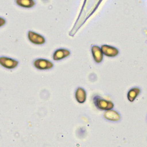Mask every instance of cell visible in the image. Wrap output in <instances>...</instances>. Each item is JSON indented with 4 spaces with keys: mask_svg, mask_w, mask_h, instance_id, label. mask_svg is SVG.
<instances>
[{
    "mask_svg": "<svg viewBox=\"0 0 147 147\" xmlns=\"http://www.w3.org/2000/svg\"><path fill=\"white\" fill-rule=\"evenodd\" d=\"M93 101L95 106L101 111H107L113 109L114 107V104L112 101L105 100L100 96H94Z\"/></svg>",
    "mask_w": 147,
    "mask_h": 147,
    "instance_id": "6da1fadb",
    "label": "cell"
},
{
    "mask_svg": "<svg viewBox=\"0 0 147 147\" xmlns=\"http://www.w3.org/2000/svg\"><path fill=\"white\" fill-rule=\"evenodd\" d=\"M34 65L36 68L40 70H46L51 69L54 65L51 61L44 59H38L34 61Z\"/></svg>",
    "mask_w": 147,
    "mask_h": 147,
    "instance_id": "7a4b0ae2",
    "label": "cell"
},
{
    "mask_svg": "<svg viewBox=\"0 0 147 147\" xmlns=\"http://www.w3.org/2000/svg\"><path fill=\"white\" fill-rule=\"evenodd\" d=\"M0 64L7 69H14L17 67L18 61L12 58L2 57H0Z\"/></svg>",
    "mask_w": 147,
    "mask_h": 147,
    "instance_id": "3957f363",
    "label": "cell"
},
{
    "mask_svg": "<svg viewBox=\"0 0 147 147\" xmlns=\"http://www.w3.org/2000/svg\"><path fill=\"white\" fill-rule=\"evenodd\" d=\"M28 36L29 40L34 44L40 45L45 43L44 38L42 36H41L38 34H36L32 31H29Z\"/></svg>",
    "mask_w": 147,
    "mask_h": 147,
    "instance_id": "277c9868",
    "label": "cell"
},
{
    "mask_svg": "<svg viewBox=\"0 0 147 147\" xmlns=\"http://www.w3.org/2000/svg\"><path fill=\"white\" fill-rule=\"evenodd\" d=\"M75 97L78 102L80 104H84L87 100V92L84 89L79 87L76 91Z\"/></svg>",
    "mask_w": 147,
    "mask_h": 147,
    "instance_id": "5b68a950",
    "label": "cell"
},
{
    "mask_svg": "<svg viewBox=\"0 0 147 147\" xmlns=\"http://www.w3.org/2000/svg\"><path fill=\"white\" fill-rule=\"evenodd\" d=\"M104 117L106 119L111 121H118L121 119L119 114L113 109L107 111L104 113Z\"/></svg>",
    "mask_w": 147,
    "mask_h": 147,
    "instance_id": "8992f818",
    "label": "cell"
},
{
    "mask_svg": "<svg viewBox=\"0 0 147 147\" xmlns=\"http://www.w3.org/2000/svg\"><path fill=\"white\" fill-rule=\"evenodd\" d=\"M69 54L70 52L68 50L65 49H59L54 53L53 59L55 61H59L67 57Z\"/></svg>",
    "mask_w": 147,
    "mask_h": 147,
    "instance_id": "52a82bcc",
    "label": "cell"
},
{
    "mask_svg": "<svg viewBox=\"0 0 147 147\" xmlns=\"http://www.w3.org/2000/svg\"><path fill=\"white\" fill-rule=\"evenodd\" d=\"M141 90L138 88H134L131 89L127 94L128 100L129 102H134L137 99V98L139 95Z\"/></svg>",
    "mask_w": 147,
    "mask_h": 147,
    "instance_id": "ba28073f",
    "label": "cell"
},
{
    "mask_svg": "<svg viewBox=\"0 0 147 147\" xmlns=\"http://www.w3.org/2000/svg\"><path fill=\"white\" fill-rule=\"evenodd\" d=\"M18 5L24 8H31L35 5L34 0H16Z\"/></svg>",
    "mask_w": 147,
    "mask_h": 147,
    "instance_id": "9c48e42d",
    "label": "cell"
},
{
    "mask_svg": "<svg viewBox=\"0 0 147 147\" xmlns=\"http://www.w3.org/2000/svg\"><path fill=\"white\" fill-rule=\"evenodd\" d=\"M92 51L95 61L96 63H100L102 59V55L100 48L96 47H94L92 48Z\"/></svg>",
    "mask_w": 147,
    "mask_h": 147,
    "instance_id": "30bf717a",
    "label": "cell"
},
{
    "mask_svg": "<svg viewBox=\"0 0 147 147\" xmlns=\"http://www.w3.org/2000/svg\"><path fill=\"white\" fill-rule=\"evenodd\" d=\"M5 20L4 19V18H0V27H2V26H3L4 24H5Z\"/></svg>",
    "mask_w": 147,
    "mask_h": 147,
    "instance_id": "8fae6325",
    "label": "cell"
}]
</instances>
